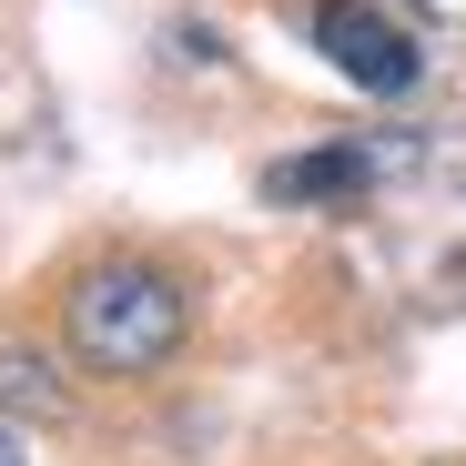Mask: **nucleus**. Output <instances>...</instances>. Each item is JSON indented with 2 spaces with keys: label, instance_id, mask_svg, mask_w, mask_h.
Instances as JSON below:
<instances>
[{
  "label": "nucleus",
  "instance_id": "obj_1",
  "mask_svg": "<svg viewBox=\"0 0 466 466\" xmlns=\"http://www.w3.org/2000/svg\"><path fill=\"white\" fill-rule=\"evenodd\" d=\"M183 335H193V294L163 264H142V254L82 264L71 294H61V345L92 375H163L183 355Z\"/></svg>",
  "mask_w": 466,
  "mask_h": 466
},
{
  "label": "nucleus",
  "instance_id": "obj_2",
  "mask_svg": "<svg viewBox=\"0 0 466 466\" xmlns=\"http://www.w3.org/2000/svg\"><path fill=\"white\" fill-rule=\"evenodd\" d=\"M315 41L335 51V71H345L355 92H416V71H426L416 41L396 21H375L365 0H315Z\"/></svg>",
  "mask_w": 466,
  "mask_h": 466
},
{
  "label": "nucleus",
  "instance_id": "obj_3",
  "mask_svg": "<svg viewBox=\"0 0 466 466\" xmlns=\"http://www.w3.org/2000/svg\"><path fill=\"white\" fill-rule=\"evenodd\" d=\"M264 193L274 203H355L365 193V152H304V163H274Z\"/></svg>",
  "mask_w": 466,
  "mask_h": 466
},
{
  "label": "nucleus",
  "instance_id": "obj_4",
  "mask_svg": "<svg viewBox=\"0 0 466 466\" xmlns=\"http://www.w3.org/2000/svg\"><path fill=\"white\" fill-rule=\"evenodd\" d=\"M61 406H71L61 365L31 355V345H0V416H61Z\"/></svg>",
  "mask_w": 466,
  "mask_h": 466
},
{
  "label": "nucleus",
  "instance_id": "obj_5",
  "mask_svg": "<svg viewBox=\"0 0 466 466\" xmlns=\"http://www.w3.org/2000/svg\"><path fill=\"white\" fill-rule=\"evenodd\" d=\"M0 466H31V456H21V436H11V426H0Z\"/></svg>",
  "mask_w": 466,
  "mask_h": 466
}]
</instances>
